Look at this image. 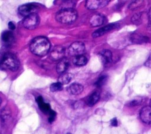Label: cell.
<instances>
[{
	"mask_svg": "<svg viewBox=\"0 0 151 134\" xmlns=\"http://www.w3.org/2000/svg\"><path fill=\"white\" fill-rule=\"evenodd\" d=\"M78 16L77 12L74 9H61L55 15L56 20L64 24L74 23Z\"/></svg>",
	"mask_w": 151,
	"mask_h": 134,
	"instance_id": "cell-3",
	"label": "cell"
},
{
	"mask_svg": "<svg viewBox=\"0 0 151 134\" xmlns=\"http://www.w3.org/2000/svg\"><path fill=\"white\" fill-rule=\"evenodd\" d=\"M64 53V48L61 45H57L55 46L51 51L50 57L53 61H60L63 58Z\"/></svg>",
	"mask_w": 151,
	"mask_h": 134,
	"instance_id": "cell-8",
	"label": "cell"
},
{
	"mask_svg": "<svg viewBox=\"0 0 151 134\" xmlns=\"http://www.w3.org/2000/svg\"><path fill=\"white\" fill-rule=\"evenodd\" d=\"M99 99H100V93L98 92L95 91L93 93H92L87 98L86 103L87 105H88L89 106H92L94 105L99 101Z\"/></svg>",
	"mask_w": 151,
	"mask_h": 134,
	"instance_id": "cell-18",
	"label": "cell"
},
{
	"mask_svg": "<svg viewBox=\"0 0 151 134\" xmlns=\"http://www.w3.org/2000/svg\"><path fill=\"white\" fill-rule=\"evenodd\" d=\"M105 21V17L100 14H95L93 15L89 20L90 24L91 26H99L103 25Z\"/></svg>",
	"mask_w": 151,
	"mask_h": 134,
	"instance_id": "cell-11",
	"label": "cell"
},
{
	"mask_svg": "<svg viewBox=\"0 0 151 134\" xmlns=\"http://www.w3.org/2000/svg\"><path fill=\"white\" fill-rule=\"evenodd\" d=\"M148 18H149L150 22H151V8H150L149 12H148Z\"/></svg>",
	"mask_w": 151,
	"mask_h": 134,
	"instance_id": "cell-31",
	"label": "cell"
},
{
	"mask_svg": "<svg viewBox=\"0 0 151 134\" xmlns=\"http://www.w3.org/2000/svg\"><path fill=\"white\" fill-rule=\"evenodd\" d=\"M29 49L33 54L38 56H43L49 52L50 43L45 37L37 36L31 41Z\"/></svg>",
	"mask_w": 151,
	"mask_h": 134,
	"instance_id": "cell-1",
	"label": "cell"
},
{
	"mask_svg": "<svg viewBox=\"0 0 151 134\" xmlns=\"http://www.w3.org/2000/svg\"><path fill=\"white\" fill-rule=\"evenodd\" d=\"M69 65V62L68 60L65 58H63L61 59L56 66V71L58 73L62 74L65 73Z\"/></svg>",
	"mask_w": 151,
	"mask_h": 134,
	"instance_id": "cell-15",
	"label": "cell"
},
{
	"mask_svg": "<svg viewBox=\"0 0 151 134\" xmlns=\"http://www.w3.org/2000/svg\"><path fill=\"white\" fill-rule=\"evenodd\" d=\"M8 26H9V28L11 30H13L15 28V24L13 23V22H9L8 23Z\"/></svg>",
	"mask_w": 151,
	"mask_h": 134,
	"instance_id": "cell-29",
	"label": "cell"
},
{
	"mask_svg": "<svg viewBox=\"0 0 151 134\" xmlns=\"http://www.w3.org/2000/svg\"><path fill=\"white\" fill-rule=\"evenodd\" d=\"M37 102L39 108L40 109V110L44 113L46 114H50V112L52 111V110L50 108V106L49 105V104L45 103L42 98L41 96H38L37 98Z\"/></svg>",
	"mask_w": 151,
	"mask_h": 134,
	"instance_id": "cell-14",
	"label": "cell"
},
{
	"mask_svg": "<svg viewBox=\"0 0 151 134\" xmlns=\"http://www.w3.org/2000/svg\"><path fill=\"white\" fill-rule=\"evenodd\" d=\"M141 103V100L140 99H135L132 101L130 103V106H137L138 105H139Z\"/></svg>",
	"mask_w": 151,
	"mask_h": 134,
	"instance_id": "cell-27",
	"label": "cell"
},
{
	"mask_svg": "<svg viewBox=\"0 0 151 134\" xmlns=\"http://www.w3.org/2000/svg\"><path fill=\"white\" fill-rule=\"evenodd\" d=\"M67 134H71V133H67Z\"/></svg>",
	"mask_w": 151,
	"mask_h": 134,
	"instance_id": "cell-32",
	"label": "cell"
},
{
	"mask_svg": "<svg viewBox=\"0 0 151 134\" xmlns=\"http://www.w3.org/2000/svg\"><path fill=\"white\" fill-rule=\"evenodd\" d=\"M76 5L74 1H65L62 4L61 9H74Z\"/></svg>",
	"mask_w": 151,
	"mask_h": 134,
	"instance_id": "cell-21",
	"label": "cell"
},
{
	"mask_svg": "<svg viewBox=\"0 0 151 134\" xmlns=\"http://www.w3.org/2000/svg\"><path fill=\"white\" fill-rule=\"evenodd\" d=\"M109 2V0H88L86 1L85 5L87 9L94 10L104 7Z\"/></svg>",
	"mask_w": 151,
	"mask_h": 134,
	"instance_id": "cell-7",
	"label": "cell"
},
{
	"mask_svg": "<svg viewBox=\"0 0 151 134\" xmlns=\"http://www.w3.org/2000/svg\"><path fill=\"white\" fill-rule=\"evenodd\" d=\"M1 117L3 122H6L10 118V113L9 110L6 109H4L1 114Z\"/></svg>",
	"mask_w": 151,
	"mask_h": 134,
	"instance_id": "cell-24",
	"label": "cell"
},
{
	"mask_svg": "<svg viewBox=\"0 0 151 134\" xmlns=\"http://www.w3.org/2000/svg\"><path fill=\"white\" fill-rule=\"evenodd\" d=\"M1 98H0V104H1Z\"/></svg>",
	"mask_w": 151,
	"mask_h": 134,
	"instance_id": "cell-33",
	"label": "cell"
},
{
	"mask_svg": "<svg viewBox=\"0 0 151 134\" xmlns=\"http://www.w3.org/2000/svg\"><path fill=\"white\" fill-rule=\"evenodd\" d=\"M143 1H133V2H132L130 5H129V9L134 10L137 9L139 6H140L142 4Z\"/></svg>",
	"mask_w": 151,
	"mask_h": 134,
	"instance_id": "cell-26",
	"label": "cell"
},
{
	"mask_svg": "<svg viewBox=\"0 0 151 134\" xmlns=\"http://www.w3.org/2000/svg\"><path fill=\"white\" fill-rule=\"evenodd\" d=\"M72 77V75L70 73H62L58 78V82H60L62 85L67 84L71 81Z\"/></svg>",
	"mask_w": 151,
	"mask_h": 134,
	"instance_id": "cell-20",
	"label": "cell"
},
{
	"mask_svg": "<svg viewBox=\"0 0 151 134\" xmlns=\"http://www.w3.org/2000/svg\"><path fill=\"white\" fill-rule=\"evenodd\" d=\"M99 56L104 65H108L112 62V53L108 49L101 51L99 53Z\"/></svg>",
	"mask_w": 151,
	"mask_h": 134,
	"instance_id": "cell-12",
	"label": "cell"
},
{
	"mask_svg": "<svg viewBox=\"0 0 151 134\" xmlns=\"http://www.w3.org/2000/svg\"><path fill=\"white\" fill-rule=\"evenodd\" d=\"M145 65L147 67L151 68V55L149 56V57L147 58V59L145 62Z\"/></svg>",
	"mask_w": 151,
	"mask_h": 134,
	"instance_id": "cell-28",
	"label": "cell"
},
{
	"mask_svg": "<svg viewBox=\"0 0 151 134\" xmlns=\"http://www.w3.org/2000/svg\"><path fill=\"white\" fill-rule=\"evenodd\" d=\"M40 23V18L37 14H33L26 16L23 20V26L28 29H34Z\"/></svg>",
	"mask_w": 151,
	"mask_h": 134,
	"instance_id": "cell-4",
	"label": "cell"
},
{
	"mask_svg": "<svg viewBox=\"0 0 151 134\" xmlns=\"http://www.w3.org/2000/svg\"><path fill=\"white\" fill-rule=\"evenodd\" d=\"M133 24H138L141 22V13H136L133 15L131 19Z\"/></svg>",
	"mask_w": 151,
	"mask_h": 134,
	"instance_id": "cell-25",
	"label": "cell"
},
{
	"mask_svg": "<svg viewBox=\"0 0 151 134\" xmlns=\"http://www.w3.org/2000/svg\"><path fill=\"white\" fill-rule=\"evenodd\" d=\"M132 42L134 43H143L149 41V38L146 36H143L138 34H133L130 37Z\"/></svg>",
	"mask_w": 151,
	"mask_h": 134,
	"instance_id": "cell-17",
	"label": "cell"
},
{
	"mask_svg": "<svg viewBox=\"0 0 151 134\" xmlns=\"http://www.w3.org/2000/svg\"><path fill=\"white\" fill-rule=\"evenodd\" d=\"M38 8L34 4H27L18 8V12L22 16H27L33 14H37Z\"/></svg>",
	"mask_w": 151,
	"mask_h": 134,
	"instance_id": "cell-6",
	"label": "cell"
},
{
	"mask_svg": "<svg viewBox=\"0 0 151 134\" xmlns=\"http://www.w3.org/2000/svg\"><path fill=\"white\" fill-rule=\"evenodd\" d=\"M50 91L51 92H56L59 91L63 89V85L60 82L53 83L50 85Z\"/></svg>",
	"mask_w": 151,
	"mask_h": 134,
	"instance_id": "cell-22",
	"label": "cell"
},
{
	"mask_svg": "<svg viewBox=\"0 0 151 134\" xmlns=\"http://www.w3.org/2000/svg\"><path fill=\"white\" fill-rule=\"evenodd\" d=\"M111 125L113 126H116L117 125V120L116 118H113L111 120Z\"/></svg>",
	"mask_w": 151,
	"mask_h": 134,
	"instance_id": "cell-30",
	"label": "cell"
},
{
	"mask_svg": "<svg viewBox=\"0 0 151 134\" xmlns=\"http://www.w3.org/2000/svg\"><path fill=\"white\" fill-rule=\"evenodd\" d=\"M119 26V24H108L101 28L98 29L97 30H96V31H94L93 34H92V36L93 38H97V37H99L101 36L102 35H103L104 34H105L106 33L108 32L109 31L113 30L115 28H116L117 27Z\"/></svg>",
	"mask_w": 151,
	"mask_h": 134,
	"instance_id": "cell-9",
	"label": "cell"
},
{
	"mask_svg": "<svg viewBox=\"0 0 151 134\" xmlns=\"http://www.w3.org/2000/svg\"><path fill=\"white\" fill-rule=\"evenodd\" d=\"M106 81H107V76L105 75H103L100 76L97 79V81L95 82V85L97 87H101L105 83Z\"/></svg>",
	"mask_w": 151,
	"mask_h": 134,
	"instance_id": "cell-23",
	"label": "cell"
},
{
	"mask_svg": "<svg viewBox=\"0 0 151 134\" xmlns=\"http://www.w3.org/2000/svg\"><path fill=\"white\" fill-rule=\"evenodd\" d=\"M83 89L84 88L82 85L78 83H73L68 87L67 91L71 95H77L83 92Z\"/></svg>",
	"mask_w": 151,
	"mask_h": 134,
	"instance_id": "cell-13",
	"label": "cell"
},
{
	"mask_svg": "<svg viewBox=\"0 0 151 134\" xmlns=\"http://www.w3.org/2000/svg\"><path fill=\"white\" fill-rule=\"evenodd\" d=\"M19 66V62L17 56L12 53H6L0 61V68L3 70L16 71Z\"/></svg>",
	"mask_w": 151,
	"mask_h": 134,
	"instance_id": "cell-2",
	"label": "cell"
},
{
	"mask_svg": "<svg viewBox=\"0 0 151 134\" xmlns=\"http://www.w3.org/2000/svg\"><path fill=\"white\" fill-rule=\"evenodd\" d=\"M87 61H88L87 58L83 55L74 56L73 61L74 64L78 66H84L87 63Z\"/></svg>",
	"mask_w": 151,
	"mask_h": 134,
	"instance_id": "cell-19",
	"label": "cell"
},
{
	"mask_svg": "<svg viewBox=\"0 0 151 134\" xmlns=\"http://www.w3.org/2000/svg\"><path fill=\"white\" fill-rule=\"evenodd\" d=\"M140 118L144 123H151V106L143 107L140 112Z\"/></svg>",
	"mask_w": 151,
	"mask_h": 134,
	"instance_id": "cell-10",
	"label": "cell"
},
{
	"mask_svg": "<svg viewBox=\"0 0 151 134\" xmlns=\"http://www.w3.org/2000/svg\"><path fill=\"white\" fill-rule=\"evenodd\" d=\"M14 36L12 32L5 31L3 32L1 35V39L2 42L7 45H10L14 41Z\"/></svg>",
	"mask_w": 151,
	"mask_h": 134,
	"instance_id": "cell-16",
	"label": "cell"
},
{
	"mask_svg": "<svg viewBox=\"0 0 151 134\" xmlns=\"http://www.w3.org/2000/svg\"><path fill=\"white\" fill-rule=\"evenodd\" d=\"M85 50L84 43L80 41H76L72 43L68 48V53L70 56H76L82 55Z\"/></svg>",
	"mask_w": 151,
	"mask_h": 134,
	"instance_id": "cell-5",
	"label": "cell"
}]
</instances>
